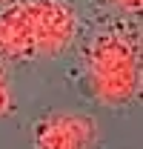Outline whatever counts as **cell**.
I'll return each mask as SVG.
<instances>
[{
	"label": "cell",
	"mask_w": 143,
	"mask_h": 149,
	"mask_svg": "<svg viewBox=\"0 0 143 149\" xmlns=\"http://www.w3.org/2000/svg\"><path fill=\"white\" fill-rule=\"evenodd\" d=\"M86 77L103 106H123L140 89V55L123 32H100L86 49Z\"/></svg>",
	"instance_id": "2"
},
{
	"label": "cell",
	"mask_w": 143,
	"mask_h": 149,
	"mask_svg": "<svg viewBox=\"0 0 143 149\" xmlns=\"http://www.w3.org/2000/svg\"><path fill=\"white\" fill-rule=\"evenodd\" d=\"M0 3H6V0H0Z\"/></svg>",
	"instance_id": "6"
},
{
	"label": "cell",
	"mask_w": 143,
	"mask_h": 149,
	"mask_svg": "<svg viewBox=\"0 0 143 149\" xmlns=\"http://www.w3.org/2000/svg\"><path fill=\"white\" fill-rule=\"evenodd\" d=\"M77 29V12L66 0H20L0 12V57H54L72 46Z\"/></svg>",
	"instance_id": "1"
},
{
	"label": "cell",
	"mask_w": 143,
	"mask_h": 149,
	"mask_svg": "<svg viewBox=\"0 0 143 149\" xmlns=\"http://www.w3.org/2000/svg\"><path fill=\"white\" fill-rule=\"evenodd\" d=\"M12 106H15V100H12V89H9V80H6L3 69H0V118L9 115Z\"/></svg>",
	"instance_id": "4"
},
{
	"label": "cell",
	"mask_w": 143,
	"mask_h": 149,
	"mask_svg": "<svg viewBox=\"0 0 143 149\" xmlns=\"http://www.w3.org/2000/svg\"><path fill=\"white\" fill-rule=\"evenodd\" d=\"M112 3H117L126 12H140V6H143V0H112Z\"/></svg>",
	"instance_id": "5"
},
{
	"label": "cell",
	"mask_w": 143,
	"mask_h": 149,
	"mask_svg": "<svg viewBox=\"0 0 143 149\" xmlns=\"http://www.w3.org/2000/svg\"><path fill=\"white\" fill-rule=\"evenodd\" d=\"M97 123L89 115L54 112L35 129V149H92L97 143Z\"/></svg>",
	"instance_id": "3"
}]
</instances>
